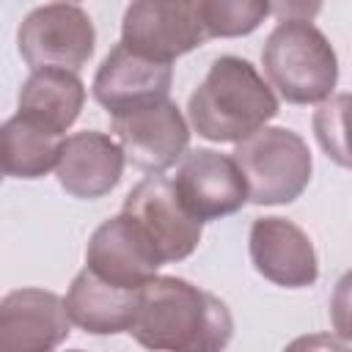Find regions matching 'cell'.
I'll list each match as a JSON object with an SVG mask.
<instances>
[{
	"instance_id": "22",
	"label": "cell",
	"mask_w": 352,
	"mask_h": 352,
	"mask_svg": "<svg viewBox=\"0 0 352 352\" xmlns=\"http://www.w3.org/2000/svg\"><path fill=\"white\" fill-rule=\"evenodd\" d=\"M63 3H69V0H63Z\"/></svg>"
},
{
	"instance_id": "14",
	"label": "cell",
	"mask_w": 352,
	"mask_h": 352,
	"mask_svg": "<svg viewBox=\"0 0 352 352\" xmlns=\"http://www.w3.org/2000/svg\"><path fill=\"white\" fill-rule=\"evenodd\" d=\"M124 151L116 138L85 129L63 138L55 165L58 184L80 201H99L113 192L124 173Z\"/></svg>"
},
{
	"instance_id": "11",
	"label": "cell",
	"mask_w": 352,
	"mask_h": 352,
	"mask_svg": "<svg viewBox=\"0 0 352 352\" xmlns=\"http://www.w3.org/2000/svg\"><path fill=\"white\" fill-rule=\"evenodd\" d=\"M256 272L283 289H308L319 278L316 250L308 234L286 217H256L248 234Z\"/></svg>"
},
{
	"instance_id": "15",
	"label": "cell",
	"mask_w": 352,
	"mask_h": 352,
	"mask_svg": "<svg viewBox=\"0 0 352 352\" xmlns=\"http://www.w3.org/2000/svg\"><path fill=\"white\" fill-rule=\"evenodd\" d=\"M63 302L69 322L80 330L91 336H116L132 330L140 308V289L113 286L85 267L74 275Z\"/></svg>"
},
{
	"instance_id": "7",
	"label": "cell",
	"mask_w": 352,
	"mask_h": 352,
	"mask_svg": "<svg viewBox=\"0 0 352 352\" xmlns=\"http://www.w3.org/2000/svg\"><path fill=\"white\" fill-rule=\"evenodd\" d=\"M110 129L124 151V160L143 173H162L173 168L190 143V124L170 99L110 116Z\"/></svg>"
},
{
	"instance_id": "13",
	"label": "cell",
	"mask_w": 352,
	"mask_h": 352,
	"mask_svg": "<svg viewBox=\"0 0 352 352\" xmlns=\"http://www.w3.org/2000/svg\"><path fill=\"white\" fill-rule=\"evenodd\" d=\"M170 82H173L170 63L143 58L118 41L102 60L91 91L94 99L107 110V116H118L168 99Z\"/></svg>"
},
{
	"instance_id": "9",
	"label": "cell",
	"mask_w": 352,
	"mask_h": 352,
	"mask_svg": "<svg viewBox=\"0 0 352 352\" xmlns=\"http://www.w3.org/2000/svg\"><path fill=\"white\" fill-rule=\"evenodd\" d=\"M170 184L182 206L201 223L228 217L248 204V187L239 165L234 157L212 148L184 151Z\"/></svg>"
},
{
	"instance_id": "3",
	"label": "cell",
	"mask_w": 352,
	"mask_h": 352,
	"mask_svg": "<svg viewBox=\"0 0 352 352\" xmlns=\"http://www.w3.org/2000/svg\"><path fill=\"white\" fill-rule=\"evenodd\" d=\"M270 88L292 104H314L333 96L338 82V58L319 28L300 19H283L267 36L261 50Z\"/></svg>"
},
{
	"instance_id": "17",
	"label": "cell",
	"mask_w": 352,
	"mask_h": 352,
	"mask_svg": "<svg viewBox=\"0 0 352 352\" xmlns=\"http://www.w3.org/2000/svg\"><path fill=\"white\" fill-rule=\"evenodd\" d=\"M60 143L63 135L16 113L0 126V168L16 179H41L55 170Z\"/></svg>"
},
{
	"instance_id": "18",
	"label": "cell",
	"mask_w": 352,
	"mask_h": 352,
	"mask_svg": "<svg viewBox=\"0 0 352 352\" xmlns=\"http://www.w3.org/2000/svg\"><path fill=\"white\" fill-rule=\"evenodd\" d=\"M198 11L206 38H239L270 16V0H198Z\"/></svg>"
},
{
	"instance_id": "5",
	"label": "cell",
	"mask_w": 352,
	"mask_h": 352,
	"mask_svg": "<svg viewBox=\"0 0 352 352\" xmlns=\"http://www.w3.org/2000/svg\"><path fill=\"white\" fill-rule=\"evenodd\" d=\"M16 47L30 69L60 66L80 72L96 50V30L82 8L72 3H47L22 19Z\"/></svg>"
},
{
	"instance_id": "16",
	"label": "cell",
	"mask_w": 352,
	"mask_h": 352,
	"mask_svg": "<svg viewBox=\"0 0 352 352\" xmlns=\"http://www.w3.org/2000/svg\"><path fill=\"white\" fill-rule=\"evenodd\" d=\"M82 104H85L82 80L77 77V72H69L60 66L33 69V74L22 82L16 96L19 116L58 135H66V129L80 118Z\"/></svg>"
},
{
	"instance_id": "19",
	"label": "cell",
	"mask_w": 352,
	"mask_h": 352,
	"mask_svg": "<svg viewBox=\"0 0 352 352\" xmlns=\"http://www.w3.org/2000/svg\"><path fill=\"white\" fill-rule=\"evenodd\" d=\"M344 107H346V94L336 99H324L322 107L314 116V129L319 146L333 157L338 165H346V143H344Z\"/></svg>"
},
{
	"instance_id": "10",
	"label": "cell",
	"mask_w": 352,
	"mask_h": 352,
	"mask_svg": "<svg viewBox=\"0 0 352 352\" xmlns=\"http://www.w3.org/2000/svg\"><path fill=\"white\" fill-rule=\"evenodd\" d=\"M85 267L113 286L143 289L162 267V258L143 228L126 212H118L91 234Z\"/></svg>"
},
{
	"instance_id": "20",
	"label": "cell",
	"mask_w": 352,
	"mask_h": 352,
	"mask_svg": "<svg viewBox=\"0 0 352 352\" xmlns=\"http://www.w3.org/2000/svg\"><path fill=\"white\" fill-rule=\"evenodd\" d=\"M324 0H270V14H275L280 22L283 19H300V22H314L316 14L322 11Z\"/></svg>"
},
{
	"instance_id": "6",
	"label": "cell",
	"mask_w": 352,
	"mask_h": 352,
	"mask_svg": "<svg viewBox=\"0 0 352 352\" xmlns=\"http://www.w3.org/2000/svg\"><path fill=\"white\" fill-rule=\"evenodd\" d=\"M204 41L198 0H132L121 19V44L160 63H173Z\"/></svg>"
},
{
	"instance_id": "12",
	"label": "cell",
	"mask_w": 352,
	"mask_h": 352,
	"mask_svg": "<svg viewBox=\"0 0 352 352\" xmlns=\"http://www.w3.org/2000/svg\"><path fill=\"white\" fill-rule=\"evenodd\" d=\"M72 333L63 297L47 289H14L0 300V352H47Z\"/></svg>"
},
{
	"instance_id": "8",
	"label": "cell",
	"mask_w": 352,
	"mask_h": 352,
	"mask_svg": "<svg viewBox=\"0 0 352 352\" xmlns=\"http://www.w3.org/2000/svg\"><path fill=\"white\" fill-rule=\"evenodd\" d=\"M121 212H126L143 228L162 264L192 256L204 234V223L182 206L170 179L162 173H148L143 182H138L124 198Z\"/></svg>"
},
{
	"instance_id": "4",
	"label": "cell",
	"mask_w": 352,
	"mask_h": 352,
	"mask_svg": "<svg viewBox=\"0 0 352 352\" xmlns=\"http://www.w3.org/2000/svg\"><path fill=\"white\" fill-rule=\"evenodd\" d=\"M248 187V201L256 206H278L300 198L311 182L314 160L308 143L286 126H261L242 138L234 148Z\"/></svg>"
},
{
	"instance_id": "21",
	"label": "cell",
	"mask_w": 352,
	"mask_h": 352,
	"mask_svg": "<svg viewBox=\"0 0 352 352\" xmlns=\"http://www.w3.org/2000/svg\"><path fill=\"white\" fill-rule=\"evenodd\" d=\"M3 176H6V173H3V168H0V182H3Z\"/></svg>"
},
{
	"instance_id": "1",
	"label": "cell",
	"mask_w": 352,
	"mask_h": 352,
	"mask_svg": "<svg viewBox=\"0 0 352 352\" xmlns=\"http://www.w3.org/2000/svg\"><path fill=\"white\" fill-rule=\"evenodd\" d=\"M234 319L212 292L176 278L154 275L140 289V308L129 336L146 349L214 352L231 341Z\"/></svg>"
},
{
	"instance_id": "2",
	"label": "cell",
	"mask_w": 352,
	"mask_h": 352,
	"mask_svg": "<svg viewBox=\"0 0 352 352\" xmlns=\"http://www.w3.org/2000/svg\"><path fill=\"white\" fill-rule=\"evenodd\" d=\"M278 116V96L256 66L239 55L212 60L201 85L190 94L187 118L198 138L239 143Z\"/></svg>"
}]
</instances>
